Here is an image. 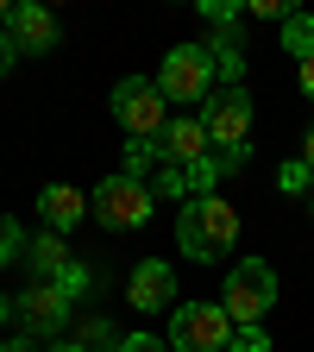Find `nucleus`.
<instances>
[{"mask_svg": "<svg viewBox=\"0 0 314 352\" xmlns=\"http://www.w3.org/2000/svg\"><path fill=\"white\" fill-rule=\"evenodd\" d=\"M176 245H183L195 264L227 258V252L239 245V214H233V201H220V195H189L183 214H176Z\"/></svg>", "mask_w": 314, "mask_h": 352, "instance_id": "obj_1", "label": "nucleus"}, {"mask_svg": "<svg viewBox=\"0 0 314 352\" xmlns=\"http://www.w3.org/2000/svg\"><path fill=\"white\" fill-rule=\"evenodd\" d=\"M220 308L233 315V327H264V315L277 308V264L239 258L233 271H227V296H220Z\"/></svg>", "mask_w": 314, "mask_h": 352, "instance_id": "obj_2", "label": "nucleus"}, {"mask_svg": "<svg viewBox=\"0 0 314 352\" xmlns=\"http://www.w3.org/2000/svg\"><path fill=\"white\" fill-rule=\"evenodd\" d=\"M170 346L176 352H227L233 346V315L220 302H183V308H170Z\"/></svg>", "mask_w": 314, "mask_h": 352, "instance_id": "obj_3", "label": "nucleus"}, {"mask_svg": "<svg viewBox=\"0 0 314 352\" xmlns=\"http://www.w3.org/2000/svg\"><path fill=\"white\" fill-rule=\"evenodd\" d=\"M113 120L126 126V139H157L170 126V101H164V88L151 76H126L113 88Z\"/></svg>", "mask_w": 314, "mask_h": 352, "instance_id": "obj_4", "label": "nucleus"}, {"mask_svg": "<svg viewBox=\"0 0 314 352\" xmlns=\"http://www.w3.org/2000/svg\"><path fill=\"white\" fill-rule=\"evenodd\" d=\"M151 183H139V176H107V183L95 189V195H88V214H95L101 220V227H113V233H126V227H145V220H151Z\"/></svg>", "mask_w": 314, "mask_h": 352, "instance_id": "obj_5", "label": "nucleus"}, {"mask_svg": "<svg viewBox=\"0 0 314 352\" xmlns=\"http://www.w3.org/2000/svg\"><path fill=\"white\" fill-rule=\"evenodd\" d=\"M157 88H164V101H201L214 95V57H208V44H176V51L164 57L157 69Z\"/></svg>", "mask_w": 314, "mask_h": 352, "instance_id": "obj_6", "label": "nucleus"}, {"mask_svg": "<svg viewBox=\"0 0 314 352\" xmlns=\"http://www.w3.org/2000/svg\"><path fill=\"white\" fill-rule=\"evenodd\" d=\"M201 132L214 151H239L245 132H251V95L245 88H214L208 107H201Z\"/></svg>", "mask_w": 314, "mask_h": 352, "instance_id": "obj_7", "label": "nucleus"}, {"mask_svg": "<svg viewBox=\"0 0 314 352\" xmlns=\"http://www.w3.org/2000/svg\"><path fill=\"white\" fill-rule=\"evenodd\" d=\"M7 38L19 44L25 57H44V51H57L63 25H57V13H51V7H38V0H19L13 19H7Z\"/></svg>", "mask_w": 314, "mask_h": 352, "instance_id": "obj_8", "label": "nucleus"}, {"mask_svg": "<svg viewBox=\"0 0 314 352\" xmlns=\"http://www.w3.org/2000/svg\"><path fill=\"white\" fill-rule=\"evenodd\" d=\"M69 308H76V296L51 277V283H32L25 296H19V315H25V333H57L63 321H69Z\"/></svg>", "mask_w": 314, "mask_h": 352, "instance_id": "obj_9", "label": "nucleus"}, {"mask_svg": "<svg viewBox=\"0 0 314 352\" xmlns=\"http://www.w3.org/2000/svg\"><path fill=\"white\" fill-rule=\"evenodd\" d=\"M214 145H208V132H201V120H183L176 113L164 132H157V157L170 164V170H195L201 157H208Z\"/></svg>", "mask_w": 314, "mask_h": 352, "instance_id": "obj_10", "label": "nucleus"}, {"mask_svg": "<svg viewBox=\"0 0 314 352\" xmlns=\"http://www.w3.org/2000/svg\"><path fill=\"white\" fill-rule=\"evenodd\" d=\"M132 308H145V315H157V308H176V271L164 258H145L139 271H132V289H126Z\"/></svg>", "mask_w": 314, "mask_h": 352, "instance_id": "obj_11", "label": "nucleus"}, {"mask_svg": "<svg viewBox=\"0 0 314 352\" xmlns=\"http://www.w3.org/2000/svg\"><path fill=\"white\" fill-rule=\"evenodd\" d=\"M38 214H44V233H69L76 220L88 214V195L69 189V183H51V189L38 195Z\"/></svg>", "mask_w": 314, "mask_h": 352, "instance_id": "obj_12", "label": "nucleus"}, {"mask_svg": "<svg viewBox=\"0 0 314 352\" xmlns=\"http://www.w3.org/2000/svg\"><path fill=\"white\" fill-rule=\"evenodd\" d=\"M25 258H32V271H38V283H51V277H63L69 271V245H63V233H38L32 245H25Z\"/></svg>", "mask_w": 314, "mask_h": 352, "instance_id": "obj_13", "label": "nucleus"}, {"mask_svg": "<svg viewBox=\"0 0 314 352\" xmlns=\"http://www.w3.org/2000/svg\"><path fill=\"white\" fill-rule=\"evenodd\" d=\"M283 51H295V63L314 57V13H289L283 19Z\"/></svg>", "mask_w": 314, "mask_h": 352, "instance_id": "obj_14", "label": "nucleus"}, {"mask_svg": "<svg viewBox=\"0 0 314 352\" xmlns=\"http://www.w3.org/2000/svg\"><path fill=\"white\" fill-rule=\"evenodd\" d=\"M277 183H283L289 195H314V170L295 157V164H283V170H277Z\"/></svg>", "mask_w": 314, "mask_h": 352, "instance_id": "obj_15", "label": "nucleus"}, {"mask_svg": "<svg viewBox=\"0 0 314 352\" xmlns=\"http://www.w3.org/2000/svg\"><path fill=\"white\" fill-rule=\"evenodd\" d=\"M25 252V233H19V220H7V214H0V264H13Z\"/></svg>", "mask_w": 314, "mask_h": 352, "instance_id": "obj_16", "label": "nucleus"}, {"mask_svg": "<svg viewBox=\"0 0 314 352\" xmlns=\"http://www.w3.org/2000/svg\"><path fill=\"white\" fill-rule=\"evenodd\" d=\"M233 352H271V333L264 327H233Z\"/></svg>", "mask_w": 314, "mask_h": 352, "instance_id": "obj_17", "label": "nucleus"}, {"mask_svg": "<svg viewBox=\"0 0 314 352\" xmlns=\"http://www.w3.org/2000/svg\"><path fill=\"white\" fill-rule=\"evenodd\" d=\"M113 352H170V340H157V333H126Z\"/></svg>", "mask_w": 314, "mask_h": 352, "instance_id": "obj_18", "label": "nucleus"}, {"mask_svg": "<svg viewBox=\"0 0 314 352\" xmlns=\"http://www.w3.org/2000/svg\"><path fill=\"white\" fill-rule=\"evenodd\" d=\"M57 283H63V289H69V296H82V289H88V271H82V264H69V271H63V277H57Z\"/></svg>", "mask_w": 314, "mask_h": 352, "instance_id": "obj_19", "label": "nucleus"}, {"mask_svg": "<svg viewBox=\"0 0 314 352\" xmlns=\"http://www.w3.org/2000/svg\"><path fill=\"white\" fill-rule=\"evenodd\" d=\"M13 57H19V44H13L7 32H0V76H7V69H13Z\"/></svg>", "mask_w": 314, "mask_h": 352, "instance_id": "obj_20", "label": "nucleus"}, {"mask_svg": "<svg viewBox=\"0 0 314 352\" xmlns=\"http://www.w3.org/2000/svg\"><path fill=\"white\" fill-rule=\"evenodd\" d=\"M302 95H308V101H314V57H308V63H302Z\"/></svg>", "mask_w": 314, "mask_h": 352, "instance_id": "obj_21", "label": "nucleus"}, {"mask_svg": "<svg viewBox=\"0 0 314 352\" xmlns=\"http://www.w3.org/2000/svg\"><path fill=\"white\" fill-rule=\"evenodd\" d=\"M0 352H38L32 340H0Z\"/></svg>", "mask_w": 314, "mask_h": 352, "instance_id": "obj_22", "label": "nucleus"}, {"mask_svg": "<svg viewBox=\"0 0 314 352\" xmlns=\"http://www.w3.org/2000/svg\"><path fill=\"white\" fill-rule=\"evenodd\" d=\"M302 164L314 170V126H308V139H302Z\"/></svg>", "mask_w": 314, "mask_h": 352, "instance_id": "obj_23", "label": "nucleus"}, {"mask_svg": "<svg viewBox=\"0 0 314 352\" xmlns=\"http://www.w3.org/2000/svg\"><path fill=\"white\" fill-rule=\"evenodd\" d=\"M51 352H88V346H82V340H57Z\"/></svg>", "mask_w": 314, "mask_h": 352, "instance_id": "obj_24", "label": "nucleus"}, {"mask_svg": "<svg viewBox=\"0 0 314 352\" xmlns=\"http://www.w3.org/2000/svg\"><path fill=\"white\" fill-rule=\"evenodd\" d=\"M7 315H13V302H7V296H0V321H7Z\"/></svg>", "mask_w": 314, "mask_h": 352, "instance_id": "obj_25", "label": "nucleus"}, {"mask_svg": "<svg viewBox=\"0 0 314 352\" xmlns=\"http://www.w3.org/2000/svg\"><path fill=\"white\" fill-rule=\"evenodd\" d=\"M308 214H314V195H308Z\"/></svg>", "mask_w": 314, "mask_h": 352, "instance_id": "obj_26", "label": "nucleus"}]
</instances>
